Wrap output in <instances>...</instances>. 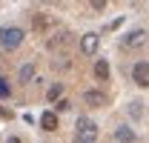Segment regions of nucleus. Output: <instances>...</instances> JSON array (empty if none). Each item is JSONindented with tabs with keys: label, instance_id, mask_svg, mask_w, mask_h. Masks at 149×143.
<instances>
[{
	"label": "nucleus",
	"instance_id": "obj_1",
	"mask_svg": "<svg viewBox=\"0 0 149 143\" xmlns=\"http://www.w3.org/2000/svg\"><path fill=\"white\" fill-rule=\"evenodd\" d=\"M97 140V123L92 117H77L74 123V143H95Z\"/></svg>",
	"mask_w": 149,
	"mask_h": 143
},
{
	"label": "nucleus",
	"instance_id": "obj_2",
	"mask_svg": "<svg viewBox=\"0 0 149 143\" xmlns=\"http://www.w3.org/2000/svg\"><path fill=\"white\" fill-rule=\"evenodd\" d=\"M23 37H26V32H23L20 26H6V29L0 32V43H3L6 52H15L20 43H23Z\"/></svg>",
	"mask_w": 149,
	"mask_h": 143
},
{
	"label": "nucleus",
	"instance_id": "obj_3",
	"mask_svg": "<svg viewBox=\"0 0 149 143\" xmlns=\"http://www.w3.org/2000/svg\"><path fill=\"white\" fill-rule=\"evenodd\" d=\"M146 43V29H132L129 35L120 37V46L123 49H138V46H143Z\"/></svg>",
	"mask_w": 149,
	"mask_h": 143
},
{
	"label": "nucleus",
	"instance_id": "obj_4",
	"mask_svg": "<svg viewBox=\"0 0 149 143\" xmlns=\"http://www.w3.org/2000/svg\"><path fill=\"white\" fill-rule=\"evenodd\" d=\"M132 80H135L138 86H143V89L149 86V63L146 60H141V63L132 66Z\"/></svg>",
	"mask_w": 149,
	"mask_h": 143
},
{
	"label": "nucleus",
	"instance_id": "obj_5",
	"mask_svg": "<svg viewBox=\"0 0 149 143\" xmlns=\"http://www.w3.org/2000/svg\"><path fill=\"white\" fill-rule=\"evenodd\" d=\"M97 43H100V35L86 32V35L80 37V52H83V54H95V52H97Z\"/></svg>",
	"mask_w": 149,
	"mask_h": 143
},
{
	"label": "nucleus",
	"instance_id": "obj_6",
	"mask_svg": "<svg viewBox=\"0 0 149 143\" xmlns=\"http://www.w3.org/2000/svg\"><path fill=\"white\" fill-rule=\"evenodd\" d=\"M115 140H120V143H135V140H138V135L132 132L129 126H118V129H115Z\"/></svg>",
	"mask_w": 149,
	"mask_h": 143
},
{
	"label": "nucleus",
	"instance_id": "obj_7",
	"mask_svg": "<svg viewBox=\"0 0 149 143\" xmlns=\"http://www.w3.org/2000/svg\"><path fill=\"white\" fill-rule=\"evenodd\" d=\"M40 129H43V132H55L57 129V115L55 112H46V115L40 117Z\"/></svg>",
	"mask_w": 149,
	"mask_h": 143
},
{
	"label": "nucleus",
	"instance_id": "obj_8",
	"mask_svg": "<svg viewBox=\"0 0 149 143\" xmlns=\"http://www.w3.org/2000/svg\"><path fill=\"white\" fill-rule=\"evenodd\" d=\"M83 100H86L89 106H103V103H106V94H103V92H86Z\"/></svg>",
	"mask_w": 149,
	"mask_h": 143
},
{
	"label": "nucleus",
	"instance_id": "obj_9",
	"mask_svg": "<svg viewBox=\"0 0 149 143\" xmlns=\"http://www.w3.org/2000/svg\"><path fill=\"white\" fill-rule=\"evenodd\" d=\"M95 77L97 80H109V63L106 60H97L95 63Z\"/></svg>",
	"mask_w": 149,
	"mask_h": 143
},
{
	"label": "nucleus",
	"instance_id": "obj_10",
	"mask_svg": "<svg viewBox=\"0 0 149 143\" xmlns=\"http://www.w3.org/2000/svg\"><path fill=\"white\" fill-rule=\"evenodd\" d=\"M35 77V63H23L20 66V83H29Z\"/></svg>",
	"mask_w": 149,
	"mask_h": 143
},
{
	"label": "nucleus",
	"instance_id": "obj_11",
	"mask_svg": "<svg viewBox=\"0 0 149 143\" xmlns=\"http://www.w3.org/2000/svg\"><path fill=\"white\" fill-rule=\"evenodd\" d=\"M46 97H49V100H52V103H57V100H60V97H63V83H55V86H52V89L46 92Z\"/></svg>",
	"mask_w": 149,
	"mask_h": 143
},
{
	"label": "nucleus",
	"instance_id": "obj_12",
	"mask_svg": "<svg viewBox=\"0 0 149 143\" xmlns=\"http://www.w3.org/2000/svg\"><path fill=\"white\" fill-rule=\"evenodd\" d=\"M141 106H143L141 100H132V103H129V115H132V117H135V120H138V117L143 115V109H141Z\"/></svg>",
	"mask_w": 149,
	"mask_h": 143
},
{
	"label": "nucleus",
	"instance_id": "obj_13",
	"mask_svg": "<svg viewBox=\"0 0 149 143\" xmlns=\"http://www.w3.org/2000/svg\"><path fill=\"white\" fill-rule=\"evenodd\" d=\"M9 94H12V86H9V80H6V77H0V100H6Z\"/></svg>",
	"mask_w": 149,
	"mask_h": 143
},
{
	"label": "nucleus",
	"instance_id": "obj_14",
	"mask_svg": "<svg viewBox=\"0 0 149 143\" xmlns=\"http://www.w3.org/2000/svg\"><path fill=\"white\" fill-rule=\"evenodd\" d=\"M89 3H92V9H95V12H103L109 0H89Z\"/></svg>",
	"mask_w": 149,
	"mask_h": 143
},
{
	"label": "nucleus",
	"instance_id": "obj_15",
	"mask_svg": "<svg viewBox=\"0 0 149 143\" xmlns=\"http://www.w3.org/2000/svg\"><path fill=\"white\" fill-rule=\"evenodd\" d=\"M55 106L60 109V112H66V109H72V103H69V100H63V97H60V100H57Z\"/></svg>",
	"mask_w": 149,
	"mask_h": 143
},
{
	"label": "nucleus",
	"instance_id": "obj_16",
	"mask_svg": "<svg viewBox=\"0 0 149 143\" xmlns=\"http://www.w3.org/2000/svg\"><path fill=\"white\" fill-rule=\"evenodd\" d=\"M6 143H20V137H9V140H6Z\"/></svg>",
	"mask_w": 149,
	"mask_h": 143
},
{
	"label": "nucleus",
	"instance_id": "obj_17",
	"mask_svg": "<svg viewBox=\"0 0 149 143\" xmlns=\"http://www.w3.org/2000/svg\"><path fill=\"white\" fill-rule=\"evenodd\" d=\"M40 3H46V0H40Z\"/></svg>",
	"mask_w": 149,
	"mask_h": 143
}]
</instances>
